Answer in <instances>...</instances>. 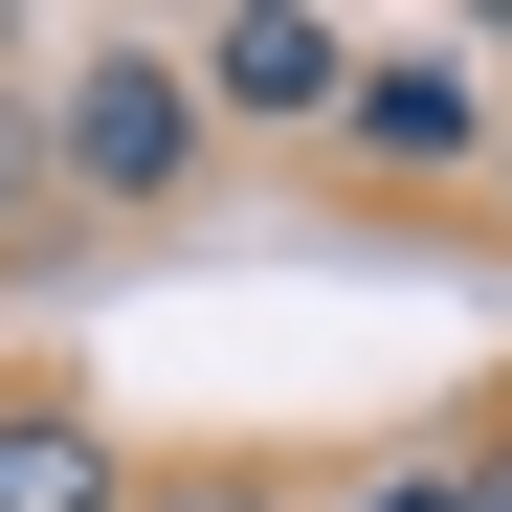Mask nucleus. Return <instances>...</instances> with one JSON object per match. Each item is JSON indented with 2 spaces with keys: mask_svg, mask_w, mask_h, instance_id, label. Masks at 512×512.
I'll return each mask as SVG.
<instances>
[{
  "mask_svg": "<svg viewBox=\"0 0 512 512\" xmlns=\"http://www.w3.org/2000/svg\"><path fill=\"white\" fill-rule=\"evenodd\" d=\"M45 134H67V201H90V223H156V201H179L201 179V67L179 45H90V67H67V90H45Z\"/></svg>",
  "mask_w": 512,
  "mask_h": 512,
  "instance_id": "f257e3e1",
  "label": "nucleus"
},
{
  "mask_svg": "<svg viewBox=\"0 0 512 512\" xmlns=\"http://www.w3.org/2000/svg\"><path fill=\"white\" fill-rule=\"evenodd\" d=\"M334 156H357V179H468V156H512V90H490L468 45H357Z\"/></svg>",
  "mask_w": 512,
  "mask_h": 512,
  "instance_id": "f03ea898",
  "label": "nucleus"
},
{
  "mask_svg": "<svg viewBox=\"0 0 512 512\" xmlns=\"http://www.w3.org/2000/svg\"><path fill=\"white\" fill-rule=\"evenodd\" d=\"M179 67H201L223 134H334V112H357V23H312V0H223Z\"/></svg>",
  "mask_w": 512,
  "mask_h": 512,
  "instance_id": "7ed1b4c3",
  "label": "nucleus"
},
{
  "mask_svg": "<svg viewBox=\"0 0 512 512\" xmlns=\"http://www.w3.org/2000/svg\"><path fill=\"white\" fill-rule=\"evenodd\" d=\"M0 512H134V446L67 379H0Z\"/></svg>",
  "mask_w": 512,
  "mask_h": 512,
  "instance_id": "20e7f679",
  "label": "nucleus"
},
{
  "mask_svg": "<svg viewBox=\"0 0 512 512\" xmlns=\"http://www.w3.org/2000/svg\"><path fill=\"white\" fill-rule=\"evenodd\" d=\"M67 134H45V90H0V268H67Z\"/></svg>",
  "mask_w": 512,
  "mask_h": 512,
  "instance_id": "39448f33",
  "label": "nucleus"
},
{
  "mask_svg": "<svg viewBox=\"0 0 512 512\" xmlns=\"http://www.w3.org/2000/svg\"><path fill=\"white\" fill-rule=\"evenodd\" d=\"M134 512H290V490H268V468H223V446H201V468H134Z\"/></svg>",
  "mask_w": 512,
  "mask_h": 512,
  "instance_id": "423d86ee",
  "label": "nucleus"
},
{
  "mask_svg": "<svg viewBox=\"0 0 512 512\" xmlns=\"http://www.w3.org/2000/svg\"><path fill=\"white\" fill-rule=\"evenodd\" d=\"M357 512H468V468H446V446H423V468H379Z\"/></svg>",
  "mask_w": 512,
  "mask_h": 512,
  "instance_id": "0eeeda50",
  "label": "nucleus"
},
{
  "mask_svg": "<svg viewBox=\"0 0 512 512\" xmlns=\"http://www.w3.org/2000/svg\"><path fill=\"white\" fill-rule=\"evenodd\" d=\"M446 468H468V512H512V401L468 423V446H446Z\"/></svg>",
  "mask_w": 512,
  "mask_h": 512,
  "instance_id": "6e6552de",
  "label": "nucleus"
},
{
  "mask_svg": "<svg viewBox=\"0 0 512 512\" xmlns=\"http://www.w3.org/2000/svg\"><path fill=\"white\" fill-rule=\"evenodd\" d=\"M0 90H23V23H0Z\"/></svg>",
  "mask_w": 512,
  "mask_h": 512,
  "instance_id": "1a4fd4ad",
  "label": "nucleus"
},
{
  "mask_svg": "<svg viewBox=\"0 0 512 512\" xmlns=\"http://www.w3.org/2000/svg\"><path fill=\"white\" fill-rule=\"evenodd\" d=\"M490 201H512V156H490Z\"/></svg>",
  "mask_w": 512,
  "mask_h": 512,
  "instance_id": "9d476101",
  "label": "nucleus"
}]
</instances>
